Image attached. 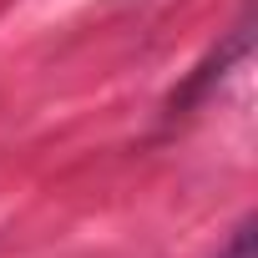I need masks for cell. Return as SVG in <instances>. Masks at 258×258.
<instances>
[{
    "label": "cell",
    "mask_w": 258,
    "mask_h": 258,
    "mask_svg": "<svg viewBox=\"0 0 258 258\" xmlns=\"http://www.w3.org/2000/svg\"><path fill=\"white\" fill-rule=\"evenodd\" d=\"M223 258H253V223H243V228L233 233V248H228Z\"/></svg>",
    "instance_id": "1"
}]
</instances>
